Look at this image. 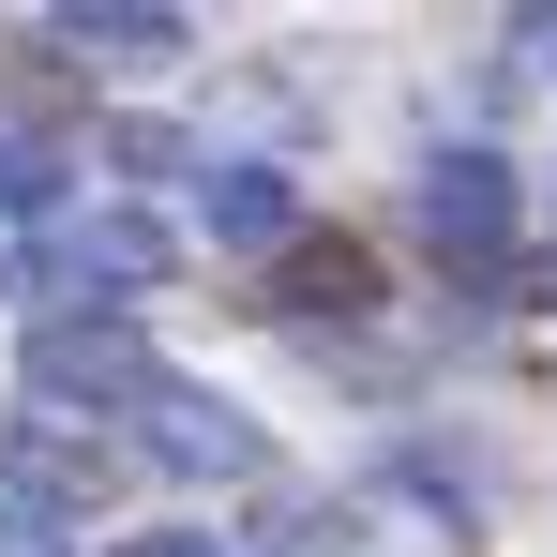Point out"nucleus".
<instances>
[{
	"label": "nucleus",
	"instance_id": "obj_9",
	"mask_svg": "<svg viewBox=\"0 0 557 557\" xmlns=\"http://www.w3.org/2000/svg\"><path fill=\"white\" fill-rule=\"evenodd\" d=\"M0 557H76V543H61V512H30V497H15V512H0Z\"/></svg>",
	"mask_w": 557,
	"mask_h": 557
},
{
	"label": "nucleus",
	"instance_id": "obj_6",
	"mask_svg": "<svg viewBox=\"0 0 557 557\" xmlns=\"http://www.w3.org/2000/svg\"><path fill=\"white\" fill-rule=\"evenodd\" d=\"M15 482H30V512H46V497H91L106 467L76 453V437H15Z\"/></svg>",
	"mask_w": 557,
	"mask_h": 557
},
{
	"label": "nucleus",
	"instance_id": "obj_7",
	"mask_svg": "<svg viewBox=\"0 0 557 557\" xmlns=\"http://www.w3.org/2000/svg\"><path fill=\"white\" fill-rule=\"evenodd\" d=\"M0 211H61V151L46 136H0Z\"/></svg>",
	"mask_w": 557,
	"mask_h": 557
},
{
	"label": "nucleus",
	"instance_id": "obj_1",
	"mask_svg": "<svg viewBox=\"0 0 557 557\" xmlns=\"http://www.w3.org/2000/svg\"><path fill=\"white\" fill-rule=\"evenodd\" d=\"M30 392H46V407H151V347H136V332H106V317H46V332H30Z\"/></svg>",
	"mask_w": 557,
	"mask_h": 557
},
{
	"label": "nucleus",
	"instance_id": "obj_3",
	"mask_svg": "<svg viewBox=\"0 0 557 557\" xmlns=\"http://www.w3.org/2000/svg\"><path fill=\"white\" fill-rule=\"evenodd\" d=\"M422 226H437V242H497V226H512V166H497V151H453V166L422 182Z\"/></svg>",
	"mask_w": 557,
	"mask_h": 557
},
{
	"label": "nucleus",
	"instance_id": "obj_8",
	"mask_svg": "<svg viewBox=\"0 0 557 557\" xmlns=\"http://www.w3.org/2000/svg\"><path fill=\"white\" fill-rule=\"evenodd\" d=\"M286 301H301V317H332V301H362V257H347V242H317V257L286 272Z\"/></svg>",
	"mask_w": 557,
	"mask_h": 557
},
{
	"label": "nucleus",
	"instance_id": "obj_2",
	"mask_svg": "<svg viewBox=\"0 0 557 557\" xmlns=\"http://www.w3.org/2000/svg\"><path fill=\"white\" fill-rule=\"evenodd\" d=\"M136 437H151V467H182V482H242L257 467V422H226V392H182V376H151Z\"/></svg>",
	"mask_w": 557,
	"mask_h": 557
},
{
	"label": "nucleus",
	"instance_id": "obj_5",
	"mask_svg": "<svg viewBox=\"0 0 557 557\" xmlns=\"http://www.w3.org/2000/svg\"><path fill=\"white\" fill-rule=\"evenodd\" d=\"M61 46H76V61H166L182 15H61Z\"/></svg>",
	"mask_w": 557,
	"mask_h": 557
},
{
	"label": "nucleus",
	"instance_id": "obj_4",
	"mask_svg": "<svg viewBox=\"0 0 557 557\" xmlns=\"http://www.w3.org/2000/svg\"><path fill=\"white\" fill-rule=\"evenodd\" d=\"M286 211H301V196H286V166H226V182H211V226H226V242H272Z\"/></svg>",
	"mask_w": 557,
	"mask_h": 557
},
{
	"label": "nucleus",
	"instance_id": "obj_10",
	"mask_svg": "<svg viewBox=\"0 0 557 557\" xmlns=\"http://www.w3.org/2000/svg\"><path fill=\"white\" fill-rule=\"evenodd\" d=\"M136 557H226V543H196V528H166V543H136Z\"/></svg>",
	"mask_w": 557,
	"mask_h": 557
}]
</instances>
